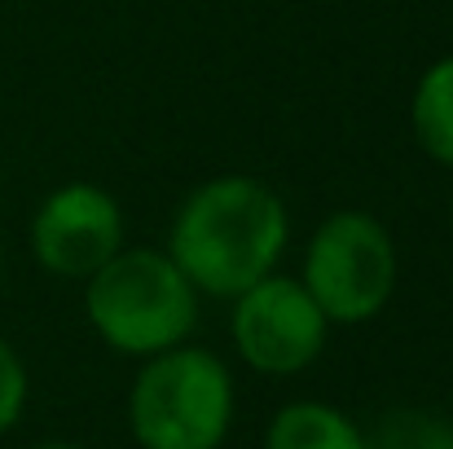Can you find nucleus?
<instances>
[{
    "label": "nucleus",
    "instance_id": "obj_10",
    "mask_svg": "<svg viewBox=\"0 0 453 449\" xmlns=\"http://www.w3.org/2000/svg\"><path fill=\"white\" fill-rule=\"evenodd\" d=\"M22 406H27V370L22 357L0 339V432H9L22 419Z\"/></svg>",
    "mask_w": 453,
    "mask_h": 449
},
{
    "label": "nucleus",
    "instance_id": "obj_5",
    "mask_svg": "<svg viewBox=\"0 0 453 449\" xmlns=\"http://www.w3.org/2000/svg\"><path fill=\"white\" fill-rule=\"evenodd\" d=\"M234 348L260 375H300L326 348V313L300 278L269 274L234 304Z\"/></svg>",
    "mask_w": 453,
    "mask_h": 449
},
{
    "label": "nucleus",
    "instance_id": "obj_11",
    "mask_svg": "<svg viewBox=\"0 0 453 449\" xmlns=\"http://www.w3.org/2000/svg\"><path fill=\"white\" fill-rule=\"evenodd\" d=\"M40 449H80V445H40Z\"/></svg>",
    "mask_w": 453,
    "mask_h": 449
},
{
    "label": "nucleus",
    "instance_id": "obj_3",
    "mask_svg": "<svg viewBox=\"0 0 453 449\" xmlns=\"http://www.w3.org/2000/svg\"><path fill=\"white\" fill-rule=\"evenodd\" d=\"M128 423L142 449H220L234 423L229 366L189 344L146 357L128 392Z\"/></svg>",
    "mask_w": 453,
    "mask_h": 449
},
{
    "label": "nucleus",
    "instance_id": "obj_2",
    "mask_svg": "<svg viewBox=\"0 0 453 449\" xmlns=\"http://www.w3.org/2000/svg\"><path fill=\"white\" fill-rule=\"evenodd\" d=\"M93 330L124 357H154L189 339L198 321V291L167 252L119 247L84 287Z\"/></svg>",
    "mask_w": 453,
    "mask_h": 449
},
{
    "label": "nucleus",
    "instance_id": "obj_8",
    "mask_svg": "<svg viewBox=\"0 0 453 449\" xmlns=\"http://www.w3.org/2000/svg\"><path fill=\"white\" fill-rule=\"evenodd\" d=\"M410 124H414L418 146L436 163L453 167V53L423 71L410 102Z\"/></svg>",
    "mask_w": 453,
    "mask_h": 449
},
{
    "label": "nucleus",
    "instance_id": "obj_1",
    "mask_svg": "<svg viewBox=\"0 0 453 449\" xmlns=\"http://www.w3.org/2000/svg\"><path fill=\"white\" fill-rule=\"evenodd\" d=\"M291 238L287 203L256 176H216L198 185L176 221L167 256L194 291L238 299L273 274Z\"/></svg>",
    "mask_w": 453,
    "mask_h": 449
},
{
    "label": "nucleus",
    "instance_id": "obj_7",
    "mask_svg": "<svg viewBox=\"0 0 453 449\" xmlns=\"http://www.w3.org/2000/svg\"><path fill=\"white\" fill-rule=\"evenodd\" d=\"M265 449H370L361 428L321 401H296L269 423Z\"/></svg>",
    "mask_w": 453,
    "mask_h": 449
},
{
    "label": "nucleus",
    "instance_id": "obj_6",
    "mask_svg": "<svg viewBox=\"0 0 453 449\" xmlns=\"http://www.w3.org/2000/svg\"><path fill=\"white\" fill-rule=\"evenodd\" d=\"M119 247H124V212L102 185L88 181L53 190L31 221V252L58 278L88 283Z\"/></svg>",
    "mask_w": 453,
    "mask_h": 449
},
{
    "label": "nucleus",
    "instance_id": "obj_4",
    "mask_svg": "<svg viewBox=\"0 0 453 449\" xmlns=\"http://www.w3.org/2000/svg\"><path fill=\"white\" fill-rule=\"evenodd\" d=\"M300 283L326 313V321H339V326L370 321L396 287L392 234L370 212H357V207L326 216L303 252Z\"/></svg>",
    "mask_w": 453,
    "mask_h": 449
},
{
    "label": "nucleus",
    "instance_id": "obj_9",
    "mask_svg": "<svg viewBox=\"0 0 453 449\" xmlns=\"http://www.w3.org/2000/svg\"><path fill=\"white\" fill-rule=\"evenodd\" d=\"M370 449H453V428L449 423H432V419H392L383 428V437Z\"/></svg>",
    "mask_w": 453,
    "mask_h": 449
},
{
    "label": "nucleus",
    "instance_id": "obj_12",
    "mask_svg": "<svg viewBox=\"0 0 453 449\" xmlns=\"http://www.w3.org/2000/svg\"><path fill=\"white\" fill-rule=\"evenodd\" d=\"M449 225H453V203H449Z\"/></svg>",
    "mask_w": 453,
    "mask_h": 449
}]
</instances>
